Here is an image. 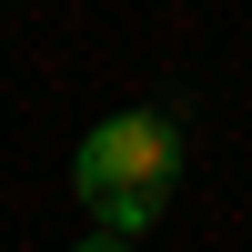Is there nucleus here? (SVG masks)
<instances>
[{
	"instance_id": "2",
	"label": "nucleus",
	"mask_w": 252,
	"mask_h": 252,
	"mask_svg": "<svg viewBox=\"0 0 252 252\" xmlns=\"http://www.w3.org/2000/svg\"><path fill=\"white\" fill-rule=\"evenodd\" d=\"M81 252H131V242H111V232H101V242H81Z\"/></svg>"
},
{
	"instance_id": "1",
	"label": "nucleus",
	"mask_w": 252,
	"mask_h": 252,
	"mask_svg": "<svg viewBox=\"0 0 252 252\" xmlns=\"http://www.w3.org/2000/svg\"><path fill=\"white\" fill-rule=\"evenodd\" d=\"M71 192H81V212L111 242L161 232V212L182 192V121L172 111H111V121H91L81 152H71Z\"/></svg>"
}]
</instances>
